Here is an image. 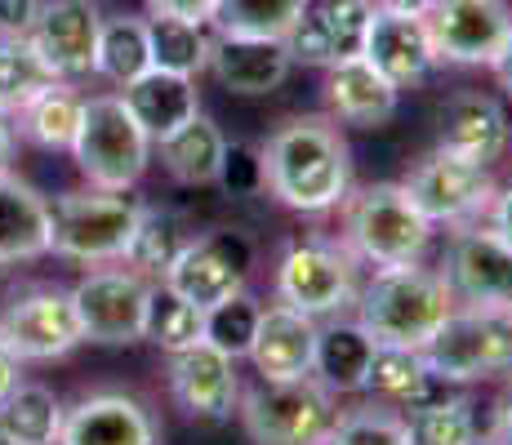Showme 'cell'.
<instances>
[{
	"mask_svg": "<svg viewBox=\"0 0 512 445\" xmlns=\"http://www.w3.org/2000/svg\"><path fill=\"white\" fill-rule=\"evenodd\" d=\"M214 5H219V0H147L152 14L187 18V23H205V27H210V18H214Z\"/></svg>",
	"mask_w": 512,
	"mask_h": 445,
	"instance_id": "40",
	"label": "cell"
},
{
	"mask_svg": "<svg viewBox=\"0 0 512 445\" xmlns=\"http://www.w3.org/2000/svg\"><path fill=\"white\" fill-rule=\"evenodd\" d=\"M441 281L455 294V308L508 312L512 308V245L486 223L455 227L441 259Z\"/></svg>",
	"mask_w": 512,
	"mask_h": 445,
	"instance_id": "12",
	"label": "cell"
},
{
	"mask_svg": "<svg viewBox=\"0 0 512 445\" xmlns=\"http://www.w3.org/2000/svg\"><path fill=\"white\" fill-rule=\"evenodd\" d=\"M116 94L125 98V107L134 112V121L147 130L152 147L201 112V89H196V76L161 72V67L143 72L139 81H130L125 89H116Z\"/></svg>",
	"mask_w": 512,
	"mask_h": 445,
	"instance_id": "26",
	"label": "cell"
},
{
	"mask_svg": "<svg viewBox=\"0 0 512 445\" xmlns=\"http://www.w3.org/2000/svg\"><path fill=\"white\" fill-rule=\"evenodd\" d=\"M18 383H23V361H18V356L0 343V401H5Z\"/></svg>",
	"mask_w": 512,
	"mask_h": 445,
	"instance_id": "43",
	"label": "cell"
},
{
	"mask_svg": "<svg viewBox=\"0 0 512 445\" xmlns=\"http://www.w3.org/2000/svg\"><path fill=\"white\" fill-rule=\"evenodd\" d=\"M45 0H0V36H27Z\"/></svg>",
	"mask_w": 512,
	"mask_h": 445,
	"instance_id": "39",
	"label": "cell"
},
{
	"mask_svg": "<svg viewBox=\"0 0 512 445\" xmlns=\"http://www.w3.org/2000/svg\"><path fill=\"white\" fill-rule=\"evenodd\" d=\"M192 227L179 210H165V205H143V219L134 227V241L125 250V267H134L147 281H165V272L174 267V259L187 250L192 241Z\"/></svg>",
	"mask_w": 512,
	"mask_h": 445,
	"instance_id": "30",
	"label": "cell"
},
{
	"mask_svg": "<svg viewBox=\"0 0 512 445\" xmlns=\"http://www.w3.org/2000/svg\"><path fill=\"white\" fill-rule=\"evenodd\" d=\"M486 227L512 245V183L495 192V201H490V210H486Z\"/></svg>",
	"mask_w": 512,
	"mask_h": 445,
	"instance_id": "41",
	"label": "cell"
},
{
	"mask_svg": "<svg viewBox=\"0 0 512 445\" xmlns=\"http://www.w3.org/2000/svg\"><path fill=\"white\" fill-rule=\"evenodd\" d=\"M0 445H18V441H9V437H5V432H0Z\"/></svg>",
	"mask_w": 512,
	"mask_h": 445,
	"instance_id": "48",
	"label": "cell"
},
{
	"mask_svg": "<svg viewBox=\"0 0 512 445\" xmlns=\"http://www.w3.org/2000/svg\"><path fill=\"white\" fill-rule=\"evenodd\" d=\"M423 23L437 63L450 67H495L512 41L508 0H437Z\"/></svg>",
	"mask_w": 512,
	"mask_h": 445,
	"instance_id": "13",
	"label": "cell"
},
{
	"mask_svg": "<svg viewBox=\"0 0 512 445\" xmlns=\"http://www.w3.org/2000/svg\"><path fill=\"white\" fill-rule=\"evenodd\" d=\"M432 374H441L455 388L481 379H508L512 374V321L508 312L455 308L441 321V330L423 348Z\"/></svg>",
	"mask_w": 512,
	"mask_h": 445,
	"instance_id": "8",
	"label": "cell"
},
{
	"mask_svg": "<svg viewBox=\"0 0 512 445\" xmlns=\"http://www.w3.org/2000/svg\"><path fill=\"white\" fill-rule=\"evenodd\" d=\"M490 72L499 76V89H504V94L512 98V41H508V49H504V54H499V63L490 67Z\"/></svg>",
	"mask_w": 512,
	"mask_h": 445,
	"instance_id": "46",
	"label": "cell"
},
{
	"mask_svg": "<svg viewBox=\"0 0 512 445\" xmlns=\"http://www.w3.org/2000/svg\"><path fill=\"white\" fill-rule=\"evenodd\" d=\"M490 437H495L499 445H512V388L495 401V414H490Z\"/></svg>",
	"mask_w": 512,
	"mask_h": 445,
	"instance_id": "42",
	"label": "cell"
},
{
	"mask_svg": "<svg viewBox=\"0 0 512 445\" xmlns=\"http://www.w3.org/2000/svg\"><path fill=\"white\" fill-rule=\"evenodd\" d=\"M330 81H326V103L330 116L339 125H352V130H379L397 116L401 107V89L370 63L366 54H352L339 58L334 67H326Z\"/></svg>",
	"mask_w": 512,
	"mask_h": 445,
	"instance_id": "22",
	"label": "cell"
},
{
	"mask_svg": "<svg viewBox=\"0 0 512 445\" xmlns=\"http://www.w3.org/2000/svg\"><path fill=\"white\" fill-rule=\"evenodd\" d=\"M49 254V201L27 178L0 170V272Z\"/></svg>",
	"mask_w": 512,
	"mask_h": 445,
	"instance_id": "24",
	"label": "cell"
},
{
	"mask_svg": "<svg viewBox=\"0 0 512 445\" xmlns=\"http://www.w3.org/2000/svg\"><path fill=\"white\" fill-rule=\"evenodd\" d=\"M401 183H406V192L415 196L423 219L432 227H450V232L486 219L490 201H495V192H499L490 165L464 161V156L441 152V147H432Z\"/></svg>",
	"mask_w": 512,
	"mask_h": 445,
	"instance_id": "9",
	"label": "cell"
},
{
	"mask_svg": "<svg viewBox=\"0 0 512 445\" xmlns=\"http://www.w3.org/2000/svg\"><path fill=\"white\" fill-rule=\"evenodd\" d=\"M263 187L294 214H330L352 192V152L330 116H290L259 147Z\"/></svg>",
	"mask_w": 512,
	"mask_h": 445,
	"instance_id": "1",
	"label": "cell"
},
{
	"mask_svg": "<svg viewBox=\"0 0 512 445\" xmlns=\"http://www.w3.org/2000/svg\"><path fill=\"white\" fill-rule=\"evenodd\" d=\"M508 321H512V308H508Z\"/></svg>",
	"mask_w": 512,
	"mask_h": 445,
	"instance_id": "49",
	"label": "cell"
},
{
	"mask_svg": "<svg viewBox=\"0 0 512 445\" xmlns=\"http://www.w3.org/2000/svg\"><path fill=\"white\" fill-rule=\"evenodd\" d=\"M81 112H85V94H76L72 81H54L27 107H18L14 130L32 147H41V152H72L76 130H81Z\"/></svg>",
	"mask_w": 512,
	"mask_h": 445,
	"instance_id": "28",
	"label": "cell"
},
{
	"mask_svg": "<svg viewBox=\"0 0 512 445\" xmlns=\"http://www.w3.org/2000/svg\"><path fill=\"white\" fill-rule=\"evenodd\" d=\"M415 445H472L477 441V414L464 392H450L446 401L423 405V410L406 414Z\"/></svg>",
	"mask_w": 512,
	"mask_h": 445,
	"instance_id": "38",
	"label": "cell"
},
{
	"mask_svg": "<svg viewBox=\"0 0 512 445\" xmlns=\"http://www.w3.org/2000/svg\"><path fill=\"white\" fill-rule=\"evenodd\" d=\"M236 419H241L250 445H326L339 405L334 392L321 388L312 374L285 383H254L236 397Z\"/></svg>",
	"mask_w": 512,
	"mask_h": 445,
	"instance_id": "6",
	"label": "cell"
},
{
	"mask_svg": "<svg viewBox=\"0 0 512 445\" xmlns=\"http://www.w3.org/2000/svg\"><path fill=\"white\" fill-rule=\"evenodd\" d=\"M437 0H374V9L383 14H401V18H428Z\"/></svg>",
	"mask_w": 512,
	"mask_h": 445,
	"instance_id": "44",
	"label": "cell"
},
{
	"mask_svg": "<svg viewBox=\"0 0 512 445\" xmlns=\"http://www.w3.org/2000/svg\"><path fill=\"white\" fill-rule=\"evenodd\" d=\"M317 325L312 316L285 308V303H263L259 330H254L250 356L263 383H285V379H303L312 374V356H317Z\"/></svg>",
	"mask_w": 512,
	"mask_h": 445,
	"instance_id": "20",
	"label": "cell"
},
{
	"mask_svg": "<svg viewBox=\"0 0 512 445\" xmlns=\"http://www.w3.org/2000/svg\"><path fill=\"white\" fill-rule=\"evenodd\" d=\"M308 0H219L214 5V36H259V41H285L294 18Z\"/></svg>",
	"mask_w": 512,
	"mask_h": 445,
	"instance_id": "34",
	"label": "cell"
},
{
	"mask_svg": "<svg viewBox=\"0 0 512 445\" xmlns=\"http://www.w3.org/2000/svg\"><path fill=\"white\" fill-rule=\"evenodd\" d=\"M152 72V45H147V18L139 14H107L98 27V49H94V76L116 89L139 81Z\"/></svg>",
	"mask_w": 512,
	"mask_h": 445,
	"instance_id": "29",
	"label": "cell"
},
{
	"mask_svg": "<svg viewBox=\"0 0 512 445\" xmlns=\"http://www.w3.org/2000/svg\"><path fill=\"white\" fill-rule=\"evenodd\" d=\"M259 316H263V303L254 299L250 290H241V294H232V299L205 308L201 339L214 343L219 352H228L232 361H245V356H250V343H254V330H259Z\"/></svg>",
	"mask_w": 512,
	"mask_h": 445,
	"instance_id": "36",
	"label": "cell"
},
{
	"mask_svg": "<svg viewBox=\"0 0 512 445\" xmlns=\"http://www.w3.org/2000/svg\"><path fill=\"white\" fill-rule=\"evenodd\" d=\"M54 81L58 76L45 67V58L36 54V45L27 36H0V107L5 112L27 107Z\"/></svg>",
	"mask_w": 512,
	"mask_h": 445,
	"instance_id": "35",
	"label": "cell"
},
{
	"mask_svg": "<svg viewBox=\"0 0 512 445\" xmlns=\"http://www.w3.org/2000/svg\"><path fill=\"white\" fill-rule=\"evenodd\" d=\"M432 227L406 192V183H370L343 201V245L370 267L423 263L432 245Z\"/></svg>",
	"mask_w": 512,
	"mask_h": 445,
	"instance_id": "4",
	"label": "cell"
},
{
	"mask_svg": "<svg viewBox=\"0 0 512 445\" xmlns=\"http://www.w3.org/2000/svg\"><path fill=\"white\" fill-rule=\"evenodd\" d=\"M152 152L161 156V170L179 187H214L223 178V161H228V134L201 107L187 125L165 134Z\"/></svg>",
	"mask_w": 512,
	"mask_h": 445,
	"instance_id": "27",
	"label": "cell"
},
{
	"mask_svg": "<svg viewBox=\"0 0 512 445\" xmlns=\"http://www.w3.org/2000/svg\"><path fill=\"white\" fill-rule=\"evenodd\" d=\"M437 147L455 152L464 161L495 165L508 152V112L495 94L481 89H459L446 98L437 116Z\"/></svg>",
	"mask_w": 512,
	"mask_h": 445,
	"instance_id": "19",
	"label": "cell"
},
{
	"mask_svg": "<svg viewBox=\"0 0 512 445\" xmlns=\"http://www.w3.org/2000/svg\"><path fill=\"white\" fill-rule=\"evenodd\" d=\"M361 294V263L339 241H294L277 259V303L326 321L352 312Z\"/></svg>",
	"mask_w": 512,
	"mask_h": 445,
	"instance_id": "7",
	"label": "cell"
},
{
	"mask_svg": "<svg viewBox=\"0 0 512 445\" xmlns=\"http://www.w3.org/2000/svg\"><path fill=\"white\" fill-rule=\"evenodd\" d=\"M374 0H308L285 32V54L303 67H334L339 58L361 54Z\"/></svg>",
	"mask_w": 512,
	"mask_h": 445,
	"instance_id": "16",
	"label": "cell"
},
{
	"mask_svg": "<svg viewBox=\"0 0 512 445\" xmlns=\"http://www.w3.org/2000/svg\"><path fill=\"white\" fill-rule=\"evenodd\" d=\"M357 321L374 343L388 348H428V339L455 312V294L441 272L423 263L406 267H374V276L357 294Z\"/></svg>",
	"mask_w": 512,
	"mask_h": 445,
	"instance_id": "2",
	"label": "cell"
},
{
	"mask_svg": "<svg viewBox=\"0 0 512 445\" xmlns=\"http://www.w3.org/2000/svg\"><path fill=\"white\" fill-rule=\"evenodd\" d=\"M472 445H499V441H495V437H486V441H472Z\"/></svg>",
	"mask_w": 512,
	"mask_h": 445,
	"instance_id": "47",
	"label": "cell"
},
{
	"mask_svg": "<svg viewBox=\"0 0 512 445\" xmlns=\"http://www.w3.org/2000/svg\"><path fill=\"white\" fill-rule=\"evenodd\" d=\"M14 147H18L14 112H5V107H0V170H5V161H9V156H14Z\"/></svg>",
	"mask_w": 512,
	"mask_h": 445,
	"instance_id": "45",
	"label": "cell"
},
{
	"mask_svg": "<svg viewBox=\"0 0 512 445\" xmlns=\"http://www.w3.org/2000/svg\"><path fill=\"white\" fill-rule=\"evenodd\" d=\"M254 267V245L245 232H232V227H214L205 236H192L187 250L174 259V267L165 272V285L179 290L187 303L196 308H214V303L232 299V294L245 290Z\"/></svg>",
	"mask_w": 512,
	"mask_h": 445,
	"instance_id": "14",
	"label": "cell"
},
{
	"mask_svg": "<svg viewBox=\"0 0 512 445\" xmlns=\"http://www.w3.org/2000/svg\"><path fill=\"white\" fill-rule=\"evenodd\" d=\"M58 445H161V423L130 392H90L63 414Z\"/></svg>",
	"mask_w": 512,
	"mask_h": 445,
	"instance_id": "18",
	"label": "cell"
},
{
	"mask_svg": "<svg viewBox=\"0 0 512 445\" xmlns=\"http://www.w3.org/2000/svg\"><path fill=\"white\" fill-rule=\"evenodd\" d=\"M67 156L76 161V170L90 187L134 192V183L152 165V138L134 121L121 94H94L85 98L81 130H76V143Z\"/></svg>",
	"mask_w": 512,
	"mask_h": 445,
	"instance_id": "5",
	"label": "cell"
},
{
	"mask_svg": "<svg viewBox=\"0 0 512 445\" xmlns=\"http://www.w3.org/2000/svg\"><path fill=\"white\" fill-rule=\"evenodd\" d=\"M143 219V201L130 192H103L85 183L81 192H63L49 201V254L81 267L125 263L134 227Z\"/></svg>",
	"mask_w": 512,
	"mask_h": 445,
	"instance_id": "3",
	"label": "cell"
},
{
	"mask_svg": "<svg viewBox=\"0 0 512 445\" xmlns=\"http://www.w3.org/2000/svg\"><path fill=\"white\" fill-rule=\"evenodd\" d=\"M361 54H366L397 89L428 81V72L437 67V54H432V41H428V23H423V18L383 14V9L370 14Z\"/></svg>",
	"mask_w": 512,
	"mask_h": 445,
	"instance_id": "23",
	"label": "cell"
},
{
	"mask_svg": "<svg viewBox=\"0 0 512 445\" xmlns=\"http://www.w3.org/2000/svg\"><path fill=\"white\" fill-rule=\"evenodd\" d=\"M379 343L361 330L357 316H326L317 325V356H312V379L330 388L334 397H357L366 392V370Z\"/></svg>",
	"mask_w": 512,
	"mask_h": 445,
	"instance_id": "25",
	"label": "cell"
},
{
	"mask_svg": "<svg viewBox=\"0 0 512 445\" xmlns=\"http://www.w3.org/2000/svg\"><path fill=\"white\" fill-rule=\"evenodd\" d=\"M147 45H152V67H161V72H179V76H201L205 63H210L214 36H210L205 23L152 14L147 18Z\"/></svg>",
	"mask_w": 512,
	"mask_h": 445,
	"instance_id": "32",
	"label": "cell"
},
{
	"mask_svg": "<svg viewBox=\"0 0 512 445\" xmlns=\"http://www.w3.org/2000/svg\"><path fill=\"white\" fill-rule=\"evenodd\" d=\"M165 383L174 405L196 423H228L236 414V397H241L236 361L205 339L165 356Z\"/></svg>",
	"mask_w": 512,
	"mask_h": 445,
	"instance_id": "15",
	"label": "cell"
},
{
	"mask_svg": "<svg viewBox=\"0 0 512 445\" xmlns=\"http://www.w3.org/2000/svg\"><path fill=\"white\" fill-rule=\"evenodd\" d=\"M147 290H152V281L125 263L90 267V272L72 285V303H76V316H81L85 343H98V348H130V343H143Z\"/></svg>",
	"mask_w": 512,
	"mask_h": 445,
	"instance_id": "10",
	"label": "cell"
},
{
	"mask_svg": "<svg viewBox=\"0 0 512 445\" xmlns=\"http://www.w3.org/2000/svg\"><path fill=\"white\" fill-rule=\"evenodd\" d=\"M205 72L236 98L277 94L290 81L294 63L285 54V41H259V36H214Z\"/></svg>",
	"mask_w": 512,
	"mask_h": 445,
	"instance_id": "21",
	"label": "cell"
},
{
	"mask_svg": "<svg viewBox=\"0 0 512 445\" xmlns=\"http://www.w3.org/2000/svg\"><path fill=\"white\" fill-rule=\"evenodd\" d=\"M0 343L23 365L58 361L85 343L72 290L63 285H27L0 308Z\"/></svg>",
	"mask_w": 512,
	"mask_h": 445,
	"instance_id": "11",
	"label": "cell"
},
{
	"mask_svg": "<svg viewBox=\"0 0 512 445\" xmlns=\"http://www.w3.org/2000/svg\"><path fill=\"white\" fill-rule=\"evenodd\" d=\"M205 312L196 303H187L179 290H170L165 281H152L147 290V316H143V343H156L165 356L183 352L201 339Z\"/></svg>",
	"mask_w": 512,
	"mask_h": 445,
	"instance_id": "33",
	"label": "cell"
},
{
	"mask_svg": "<svg viewBox=\"0 0 512 445\" xmlns=\"http://www.w3.org/2000/svg\"><path fill=\"white\" fill-rule=\"evenodd\" d=\"M326 445H415L410 423L392 405H357V410H339Z\"/></svg>",
	"mask_w": 512,
	"mask_h": 445,
	"instance_id": "37",
	"label": "cell"
},
{
	"mask_svg": "<svg viewBox=\"0 0 512 445\" xmlns=\"http://www.w3.org/2000/svg\"><path fill=\"white\" fill-rule=\"evenodd\" d=\"M67 405L58 401L54 388L45 383H18L5 401H0V432L18 445H58Z\"/></svg>",
	"mask_w": 512,
	"mask_h": 445,
	"instance_id": "31",
	"label": "cell"
},
{
	"mask_svg": "<svg viewBox=\"0 0 512 445\" xmlns=\"http://www.w3.org/2000/svg\"><path fill=\"white\" fill-rule=\"evenodd\" d=\"M98 27H103V9L94 0H45L36 14L27 41L45 58V67L58 81H85L94 76V49Z\"/></svg>",
	"mask_w": 512,
	"mask_h": 445,
	"instance_id": "17",
	"label": "cell"
}]
</instances>
